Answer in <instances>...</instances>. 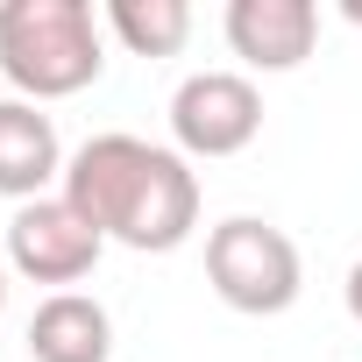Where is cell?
I'll list each match as a JSON object with an SVG mask.
<instances>
[{
  "label": "cell",
  "mask_w": 362,
  "mask_h": 362,
  "mask_svg": "<svg viewBox=\"0 0 362 362\" xmlns=\"http://www.w3.org/2000/svg\"><path fill=\"white\" fill-rule=\"evenodd\" d=\"M107 242L142 249V256H170L185 249L199 228V170L142 135H93L71 149L64 185H57Z\"/></svg>",
  "instance_id": "cell-1"
},
{
  "label": "cell",
  "mask_w": 362,
  "mask_h": 362,
  "mask_svg": "<svg viewBox=\"0 0 362 362\" xmlns=\"http://www.w3.org/2000/svg\"><path fill=\"white\" fill-rule=\"evenodd\" d=\"M107 71V22L86 0H0V78L15 100H71Z\"/></svg>",
  "instance_id": "cell-2"
},
{
  "label": "cell",
  "mask_w": 362,
  "mask_h": 362,
  "mask_svg": "<svg viewBox=\"0 0 362 362\" xmlns=\"http://www.w3.org/2000/svg\"><path fill=\"white\" fill-rule=\"evenodd\" d=\"M206 284L221 305L249 313V320H270V313H291L298 291H305V263H298V242L256 214H235L206 235Z\"/></svg>",
  "instance_id": "cell-3"
},
{
  "label": "cell",
  "mask_w": 362,
  "mask_h": 362,
  "mask_svg": "<svg viewBox=\"0 0 362 362\" xmlns=\"http://www.w3.org/2000/svg\"><path fill=\"white\" fill-rule=\"evenodd\" d=\"M263 135V93L242 71H192L170 93V142L177 156H242Z\"/></svg>",
  "instance_id": "cell-4"
},
{
  "label": "cell",
  "mask_w": 362,
  "mask_h": 362,
  "mask_svg": "<svg viewBox=\"0 0 362 362\" xmlns=\"http://www.w3.org/2000/svg\"><path fill=\"white\" fill-rule=\"evenodd\" d=\"M100 249H107V235H100L64 192L29 199V206H15V221H8V270L29 277V284L71 291L78 277H93Z\"/></svg>",
  "instance_id": "cell-5"
},
{
  "label": "cell",
  "mask_w": 362,
  "mask_h": 362,
  "mask_svg": "<svg viewBox=\"0 0 362 362\" xmlns=\"http://www.w3.org/2000/svg\"><path fill=\"white\" fill-rule=\"evenodd\" d=\"M221 29L249 71H298L320 43V8L313 0H228Z\"/></svg>",
  "instance_id": "cell-6"
},
{
  "label": "cell",
  "mask_w": 362,
  "mask_h": 362,
  "mask_svg": "<svg viewBox=\"0 0 362 362\" xmlns=\"http://www.w3.org/2000/svg\"><path fill=\"white\" fill-rule=\"evenodd\" d=\"M64 142L57 121L36 100H0V199H50V185H64Z\"/></svg>",
  "instance_id": "cell-7"
},
{
  "label": "cell",
  "mask_w": 362,
  "mask_h": 362,
  "mask_svg": "<svg viewBox=\"0 0 362 362\" xmlns=\"http://www.w3.org/2000/svg\"><path fill=\"white\" fill-rule=\"evenodd\" d=\"M29 355L36 362H107L114 355V320L93 291H50L29 320Z\"/></svg>",
  "instance_id": "cell-8"
},
{
  "label": "cell",
  "mask_w": 362,
  "mask_h": 362,
  "mask_svg": "<svg viewBox=\"0 0 362 362\" xmlns=\"http://www.w3.org/2000/svg\"><path fill=\"white\" fill-rule=\"evenodd\" d=\"M135 57H177L192 36V8L185 0H107V15H100Z\"/></svg>",
  "instance_id": "cell-9"
},
{
  "label": "cell",
  "mask_w": 362,
  "mask_h": 362,
  "mask_svg": "<svg viewBox=\"0 0 362 362\" xmlns=\"http://www.w3.org/2000/svg\"><path fill=\"white\" fill-rule=\"evenodd\" d=\"M348 313H355V327H362V263L348 270Z\"/></svg>",
  "instance_id": "cell-10"
},
{
  "label": "cell",
  "mask_w": 362,
  "mask_h": 362,
  "mask_svg": "<svg viewBox=\"0 0 362 362\" xmlns=\"http://www.w3.org/2000/svg\"><path fill=\"white\" fill-rule=\"evenodd\" d=\"M341 22H355V29H362V0H341Z\"/></svg>",
  "instance_id": "cell-11"
},
{
  "label": "cell",
  "mask_w": 362,
  "mask_h": 362,
  "mask_svg": "<svg viewBox=\"0 0 362 362\" xmlns=\"http://www.w3.org/2000/svg\"><path fill=\"white\" fill-rule=\"evenodd\" d=\"M0 313H8V263H0Z\"/></svg>",
  "instance_id": "cell-12"
}]
</instances>
